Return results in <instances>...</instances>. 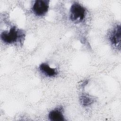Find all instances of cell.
I'll return each mask as SVG.
<instances>
[{
	"instance_id": "1",
	"label": "cell",
	"mask_w": 121,
	"mask_h": 121,
	"mask_svg": "<svg viewBox=\"0 0 121 121\" xmlns=\"http://www.w3.org/2000/svg\"><path fill=\"white\" fill-rule=\"evenodd\" d=\"M25 36L22 30L17 29L15 26H12L9 31H4L0 35L2 41L7 44L14 43L17 42L22 43Z\"/></svg>"
},
{
	"instance_id": "5",
	"label": "cell",
	"mask_w": 121,
	"mask_h": 121,
	"mask_svg": "<svg viewBox=\"0 0 121 121\" xmlns=\"http://www.w3.org/2000/svg\"><path fill=\"white\" fill-rule=\"evenodd\" d=\"M48 119L52 121H64L66 119L63 114L62 107H57L50 111L48 114Z\"/></svg>"
},
{
	"instance_id": "3",
	"label": "cell",
	"mask_w": 121,
	"mask_h": 121,
	"mask_svg": "<svg viewBox=\"0 0 121 121\" xmlns=\"http://www.w3.org/2000/svg\"><path fill=\"white\" fill-rule=\"evenodd\" d=\"M49 2L48 0H35L32 8L33 13L38 17L44 16L48 10Z\"/></svg>"
},
{
	"instance_id": "7",
	"label": "cell",
	"mask_w": 121,
	"mask_h": 121,
	"mask_svg": "<svg viewBox=\"0 0 121 121\" xmlns=\"http://www.w3.org/2000/svg\"><path fill=\"white\" fill-rule=\"evenodd\" d=\"M79 101L83 105L87 106L94 103L95 98L94 97L90 95H89L84 94L80 96Z\"/></svg>"
},
{
	"instance_id": "6",
	"label": "cell",
	"mask_w": 121,
	"mask_h": 121,
	"mask_svg": "<svg viewBox=\"0 0 121 121\" xmlns=\"http://www.w3.org/2000/svg\"><path fill=\"white\" fill-rule=\"evenodd\" d=\"M39 70L44 75L48 77H53L57 75V72L55 69L51 68L46 63L41 64L39 67Z\"/></svg>"
},
{
	"instance_id": "4",
	"label": "cell",
	"mask_w": 121,
	"mask_h": 121,
	"mask_svg": "<svg viewBox=\"0 0 121 121\" xmlns=\"http://www.w3.org/2000/svg\"><path fill=\"white\" fill-rule=\"evenodd\" d=\"M109 39L112 43L115 46L120 49L121 47V26H116L110 34Z\"/></svg>"
},
{
	"instance_id": "2",
	"label": "cell",
	"mask_w": 121,
	"mask_h": 121,
	"mask_svg": "<svg viewBox=\"0 0 121 121\" xmlns=\"http://www.w3.org/2000/svg\"><path fill=\"white\" fill-rule=\"evenodd\" d=\"M86 15V9L78 2H74L70 9L69 18L75 23H78L83 21Z\"/></svg>"
}]
</instances>
